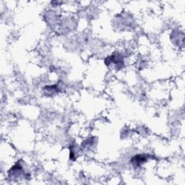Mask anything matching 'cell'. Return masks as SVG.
I'll use <instances>...</instances> for the list:
<instances>
[{
  "label": "cell",
  "instance_id": "1",
  "mask_svg": "<svg viewBox=\"0 0 185 185\" xmlns=\"http://www.w3.org/2000/svg\"><path fill=\"white\" fill-rule=\"evenodd\" d=\"M146 161H147V158L145 155H136L135 158H132V162L134 163H136L138 166H140L142 163H143Z\"/></svg>",
  "mask_w": 185,
  "mask_h": 185
}]
</instances>
